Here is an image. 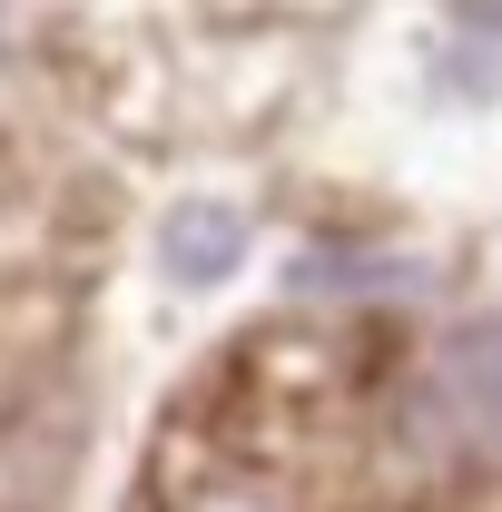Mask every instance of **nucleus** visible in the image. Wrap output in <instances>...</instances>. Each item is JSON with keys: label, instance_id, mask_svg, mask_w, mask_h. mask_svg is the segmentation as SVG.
Listing matches in <instances>:
<instances>
[{"label": "nucleus", "instance_id": "nucleus-1", "mask_svg": "<svg viewBox=\"0 0 502 512\" xmlns=\"http://www.w3.org/2000/svg\"><path fill=\"white\" fill-rule=\"evenodd\" d=\"M424 414L443 424V444H502V325L443 345V365L424 375Z\"/></svg>", "mask_w": 502, "mask_h": 512}, {"label": "nucleus", "instance_id": "nucleus-2", "mask_svg": "<svg viewBox=\"0 0 502 512\" xmlns=\"http://www.w3.org/2000/svg\"><path fill=\"white\" fill-rule=\"evenodd\" d=\"M237 256H247L237 207H178V217H168V276H178V286H217Z\"/></svg>", "mask_w": 502, "mask_h": 512}, {"label": "nucleus", "instance_id": "nucleus-3", "mask_svg": "<svg viewBox=\"0 0 502 512\" xmlns=\"http://www.w3.org/2000/svg\"><path fill=\"white\" fill-rule=\"evenodd\" d=\"M188 512H276L266 493H247V483H217V493H197Z\"/></svg>", "mask_w": 502, "mask_h": 512}]
</instances>
